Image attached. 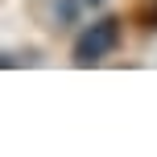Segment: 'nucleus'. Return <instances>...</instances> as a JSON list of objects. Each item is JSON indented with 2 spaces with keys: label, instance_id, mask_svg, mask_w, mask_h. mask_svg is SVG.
<instances>
[{
  "label": "nucleus",
  "instance_id": "nucleus-4",
  "mask_svg": "<svg viewBox=\"0 0 157 157\" xmlns=\"http://www.w3.org/2000/svg\"><path fill=\"white\" fill-rule=\"evenodd\" d=\"M83 4H99V0H83Z\"/></svg>",
  "mask_w": 157,
  "mask_h": 157
},
{
  "label": "nucleus",
  "instance_id": "nucleus-3",
  "mask_svg": "<svg viewBox=\"0 0 157 157\" xmlns=\"http://www.w3.org/2000/svg\"><path fill=\"white\" fill-rule=\"evenodd\" d=\"M21 62H37V54H33V50H29V54H17V50H8V54L4 58H0V66H4V71H13V66H21Z\"/></svg>",
  "mask_w": 157,
  "mask_h": 157
},
{
  "label": "nucleus",
  "instance_id": "nucleus-2",
  "mask_svg": "<svg viewBox=\"0 0 157 157\" xmlns=\"http://www.w3.org/2000/svg\"><path fill=\"white\" fill-rule=\"evenodd\" d=\"M136 25H141V29H157V0H145V4L136 8Z\"/></svg>",
  "mask_w": 157,
  "mask_h": 157
},
{
  "label": "nucleus",
  "instance_id": "nucleus-1",
  "mask_svg": "<svg viewBox=\"0 0 157 157\" xmlns=\"http://www.w3.org/2000/svg\"><path fill=\"white\" fill-rule=\"evenodd\" d=\"M124 41V21L120 17H95L91 25H83L71 46L75 66H99L103 58H112Z\"/></svg>",
  "mask_w": 157,
  "mask_h": 157
}]
</instances>
